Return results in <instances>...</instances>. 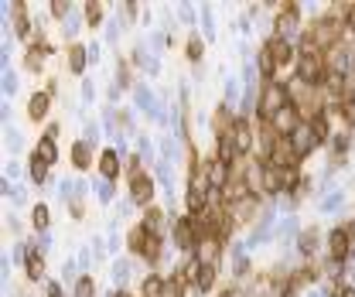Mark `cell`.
I'll use <instances>...</instances> for the list:
<instances>
[{"label":"cell","mask_w":355,"mask_h":297,"mask_svg":"<svg viewBox=\"0 0 355 297\" xmlns=\"http://www.w3.org/2000/svg\"><path fill=\"white\" fill-rule=\"evenodd\" d=\"M283 106H290V89H287L283 82H277V79H273V82H266L263 89H260L257 116L270 123V120H273V116H277V113H280Z\"/></svg>","instance_id":"obj_1"},{"label":"cell","mask_w":355,"mask_h":297,"mask_svg":"<svg viewBox=\"0 0 355 297\" xmlns=\"http://www.w3.org/2000/svg\"><path fill=\"white\" fill-rule=\"evenodd\" d=\"M342 31H345V24L338 21V17H332V14H321L314 24H311V38L318 41V48L325 52H332V48H338V41H342Z\"/></svg>","instance_id":"obj_2"},{"label":"cell","mask_w":355,"mask_h":297,"mask_svg":"<svg viewBox=\"0 0 355 297\" xmlns=\"http://www.w3.org/2000/svg\"><path fill=\"white\" fill-rule=\"evenodd\" d=\"M325 76H328V58H321V55H297V82L321 86Z\"/></svg>","instance_id":"obj_3"},{"label":"cell","mask_w":355,"mask_h":297,"mask_svg":"<svg viewBox=\"0 0 355 297\" xmlns=\"http://www.w3.org/2000/svg\"><path fill=\"white\" fill-rule=\"evenodd\" d=\"M301 123H304V120H301V113H297L294 106H283V109L270 120V126H273V133H277V137H290Z\"/></svg>","instance_id":"obj_4"},{"label":"cell","mask_w":355,"mask_h":297,"mask_svg":"<svg viewBox=\"0 0 355 297\" xmlns=\"http://www.w3.org/2000/svg\"><path fill=\"white\" fill-rule=\"evenodd\" d=\"M202 168H205V175H208V185H212V192H226V185L233 182V168H229V164H222L219 157L205 161Z\"/></svg>","instance_id":"obj_5"},{"label":"cell","mask_w":355,"mask_h":297,"mask_svg":"<svg viewBox=\"0 0 355 297\" xmlns=\"http://www.w3.org/2000/svg\"><path fill=\"white\" fill-rule=\"evenodd\" d=\"M260 212V198L250 195V198H239V201H233L229 205V219H233V226H246V222H253V215Z\"/></svg>","instance_id":"obj_6"},{"label":"cell","mask_w":355,"mask_h":297,"mask_svg":"<svg viewBox=\"0 0 355 297\" xmlns=\"http://www.w3.org/2000/svg\"><path fill=\"white\" fill-rule=\"evenodd\" d=\"M151 198H154V178H151V175H137V178H130V201H133V205L151 208Z\"/></svg>","instance_id":"obj_7"},{"label":"cell","mask_w":355,"mask_h":297,"mask_svg":"<svg viewBox=\"0 0 355 297\" xmlns=\"http://www.w3.org/2000/svg\"><path fill=\"white\" fill-rule=\"evenodd\" d=\"M297 24H301V7H297V3H287V7L277 14V24H273V28H277L280 38L290 41V34L297 31Z\"/></svg>","instance_id":"obj_8"},{"label":"cell","mask_w":355,"mask_h":297,"mask_svg":"<svg viewBox=\"0 0 355 297\" xmlns=\"http://www.w3.org/2000/svg\"><path fill=\"white\" fill-rule=\"evenodd\" d=\"M290 144H294V154H297V161L301 157H308L314 147H318V140H314V130H311V123H301L294 133H290Z\"/></svg>","instance_id":"obj_9"},{"label":"cell","mask_w":355,"mask_h":297,"mask_svg":"<svg viewBox=\"0 0 355 297\" xmlns=\"http://www.w3.org/2000/svg\"><path fill=\"white\" fill-rule=\"evenodd\" d=\"M263 52L277 62V65H287V62H294V45L287 41V38H280V34H273V38H266Z\"/></svg>","instance_id":"obj_10"},{"label":"cell","mask_w":355,"mask_h":297,"mask_svg":"<svg viewBox=\"0 0 355 297\" xmlns=\"http://www.w3.org/2000/svg\"><path fill=\"white\" fill-rule=\"evenodd\" d=\"M270 164H273V168H294V164H297V154H294L290 137H277L273 154H270Z\"/></svg>","instance_id":"obj_11"},{"label":"cell","mask_w":355,"mask_h":297,"mask_svg":"<svg viewBox=\"0 0 355 297\" xmlns=\"http://www.w3.org/2000/svg\"><path fill=\"white\" fill-rule=\"evenodd\" d=\"M175 243H178V250H184V253L198 250V239H195V229H191V215L175 219Z\"/></svg>","instance_id":"obj_12"},{"label":"cell","mask_w":355,"mask_h":297,"mask_svg":"<svg viewBox=\"0 0 355 297\" xmlns=\"http://www.w3.org/2000/svg\"><path fill=\"white\" fill-rule=\"evenodd\" d=\"M233 144H236V151L239 154H250L253 147H257V133H253V126L246 123V120H236V126H233Z\"/></svg>","instance_id":"obj_13"},{"label":"cell","mask_w":355,"mask_h":297,"mask_svg":"<svg viewBox=\"0 0 355 297\" xmlns=\"http://www.w3.org/2000/svg\"><path fill=\"white\" fill-rule=\"evenodd\" d=\"M328 256H332V260H338V263H345V260L352 256V250H349V239H345L342 226H335V229L328 232Z\"/></svg>","instance_id":"obj_14"},{"label":"cell","mask_w":355,"mask_h":297,"mask_svg":"<svg viewBox=\"0 0 355 297\" xmlns=\"http://www.w3.org/2000/svg\"><path fill=\"white\" fill-rule=\"evenodd\" d=\"M283 192H287V178H283V168L263 164V195H283Z\"/></svg>","instance_id":"obj_15"},{"label":"cell","mask_w":355,"mask_h":297,"mask_svg":"<svg viewBox=\"0 0 355 297\" xmlns=\"http://www.w3.org/2000/svg\"><path fill=\"white\" fill-rule=\"evenodd\" d=\"M219 256H222V243L215 236L205 239V243H198V250H195V260L205 263V267H219Z\"/></svg>","instance_id":"obj_16"},{"label":"cell","mask_w":355,"mask_h":297,"mask_svg":"<svg viewBox=\"0 0 355 297\" xmlns=\"http://www.w3.org/2000/svg\"><path fill=\"white\" fill-rule=\"evenodd\" d=\"M24 270H28V280H41L45 277V256L38 246H28V256H24Z\"/></svg>","instance_id":"obj_17"},{"label":"cell","mask_w":355,"mask_h":297,"mask_svg":"<svg viewBox=\"0 0 355 297\" xmlns=\"http://www.w3.org/2000/svg\"><path fill=\"white\" fill-rule=\"evenodd\" d=\"M48 55H52V48L41 41V45H31L28 48V55H24V65L31 69V72H41L45 69V62H48Z\"/></svg>","instance_id":"obj_18"},{"label":"cell","mask_w":355,"mask_h":297,"mask_svg":"<svg viewBox=\"0 0 355 297\" xmlns=\"http://www.w3.org/2000/svg\"><path fill=\"white\" fill-rule=\"evenodd\" d=\"M86 62H89V48L86 45H69V58H65L69 72H72V76H83Z\"/></svg>","instance_id":"obj_19"},{"label":"cell","mask_w":355,"mask_h":297,"mask_svg":"<svg viewBox=\"0 0 355 297\" xmlns=\"http://www.w3.org/2000/svg\"><path fill=\"white\" fill-rule=\"evenodd\" d=\"M314 250H318V226H308V229L297 232V253L301 256H314Z\"/></svg>","instance_id":"obj_20"},{"label":"cell","mask_w":355,"mask_h":297,"mask_svg":"<svg viewBox=\"0 0 355 297\" xmlns=\"http://www.w3.org/2000/svg\"><path fill=\"white\" fill-rule=\"evenodd\" d=\"M215 157H219L222 164H229V168L236 164V157H239V151H236V144H233V137H229V133L215 140Z\"/></svg>","instance_id":"obj_21"},{"label":"cell","mask_w":355,"mask_h":297,"mask_svg":"<svg viewBox=\"0 0 355 297\" xmlns=\"http://www.w3.org/2000/svg\"><path fill=\"white\" fill-rule=\"evenodd\" d=\"M99 175H103L106 182H113V178L120 175V154H116V151H103V154H99Z\"/></svg>","instance_id":"obj_22"},{"label":"cell","mask_w":355,"mask_h":297,"mask_svg":"<svg viewBox=\"0 0 355 297\" xmlns=\"http://www.w3.org/2000/svg\"><path fill=\"white\" fill-rule=\"evenodd\" d=\"M48 102H52L48 93H34V96L28 99V116H31L34 123H41V120L48 116Z\"/></svg>","instance_id":"obj_23"},{"label":"cell","mask_w":355,"mask_h":297,"mask_svg":"<svg viewBox=\"0 0 355 297\" xmlns=\"http://www.w3.org/2000/svg\"><path fill=\"white\" fill-rule=\"evenodd\" d=\"M140 226L151 232V236H161V229H164V212L158 208V205H151L147 212H144V219H140Z\"/></svg>","instance_id":"obj_24"},{"label":"cell","mask_w":355,"mask_h":297,"mask_svg":"<svg viewBox=\"0 0 355 297\" xmlns=\"http://www.w3.org/2000/svg\"><path fill=\"white\" fill-rule=\"evenodd\" d=\"M72 164H76L79 171H86L89 164H92V147H89L86 140H76V144H72Z\"/></svg>","instance_id":"obj_25"},{"label":"cell","mask_w":355,"mask_h":297,"mask_svg":"<svg viewBox=\"0 0 355 297\" xmlns=\"http://www.w3.org/2000/svg\"><path fill=\"white\" fill-rule=\"evenodd\" d=\"M14 34H17V38H28V34H31V21H28V7H24V3H14Z\"/></svg>","instance_id":"obj_26"},{"label":"cell","mask_w":355,"mask_h":297,"mask_svg":"<svg viewBox=\"0 0 355 297\" xmlns=\"http://www.w3.org/2000/svg\"><path fill=\"white\" fill-rule=\"evenodd\" d=\"M311 130H314V140H318V144L332 140V123H328V113H318V116L311 120Z\"/></svg>","instance_id":"obj_27"},{"label":"cell","mask_w":355,"mask_h":297,"mask_svg":"<svg viewBox=\"0 0 355 297\" xmlns=\"http://www.w3.org/2000/svg\"><path fill=\"white\" fill-rule=\"evenodd\" d=\"M34 154H38V157H41L45 164H55V161H58V147H55V140H52V137H41V140H38V151H34Z\"/></svg>","instance_id":"obj_28"},{"label":"cell","mask_w":355,"mask_h":297,"mask_svg":"<svg viewBox=\"0 0 355 297\" xmlns=\"http://www.w3.org/2000/svg\"><path fill=\"white\" fill-rule=\"evenodd\" d=\"M147 239H151V232H147L144 226H133V229H130V236H127V246H130L133 253H144Z\"/></svg>","instance_id":"obj_29"},{"label":"cell","mask_w":355,"mask_h":297,"mask_svg":"<svg viewBox=\"0 0 355 297\" xmlns=\"http://www.w3.org/2000/svg\"><path fill=\"white\" fill-rule=\"evenodd\" d=\"M215 274H219V267H205L202 263V270H198V280H195V291H212L215 287Z\"/></svg>","instance_id":"obj_30"},{"label":"cell","mask_w":355,"mask_h":297,"mask_svg":"<svg viewBox=\"0 0 355 297\" xmlns=\"http://www.w3.org/2000/svg\"><path fill=\"white\" fill-rule=\"evenodd\" d=\"M164 277H158V274H151V277H144V284H140V294L144 297H161L164 294Z\"/></svg>","instance_id":"obj_31"},{"label":"cell","mask_w":355,"mask_h":297,"mask_svg":"<svg viewBox=\"0 0 355 297\" xmlns=\"http://www.w3.org/2000/svg\"><path fill=\"white\" fill-rule=\"evenodd\" d=\"M48 168H52V164H45V161L34 154V157H31V182H34V185H45V182H48Z\"/></svg>","instance_id":"obj_32"},{"label":"cell","mask_w":355,"mask_h":297,"mask_svg":"<svg viewBox=\"0 0 355 297\" xmlns=\"http://www.w3.org/2000/svg\"><path fill=\"white\" fill-rule=\"evenodd\" d=\"M48 219H52L48 205H34V208H31V222H34L38 232H48Z\"/></svg>","instance_id":"obj_33"},{"label":"cell","mask_w":355,"mask_h":297,"mask_svg":"<svg viewBox=\"0 0 355 297\" xmlns=\"http://www.w3.org/2000/svg\"><path fill=\"white\" fill-rule=\"evenodd\" d=\"M202 52H205V41H202L198 34H191V38H188V45H184V55L198 65V62H202Z\"/></svg>","instance_id":"obj_34"},{"label":"cell","mask_w":355,"mask_h":297,"mask_svg":"<svg viewBox=\"0 0 355 297\" xmlns=\"http://www.w3.org/2000/svg\"><path fill=\"white\" fill-rule=\"evenodd\" d=\"M83 17H86L89 28H99V24H103V3H96V0L86 3V7H83Z\"/></svg>","instance_id":"obj_35"},{"label":"cell","mask_w":355,"mask_h":297,"mask_svg":"<svg viewBox=\"0 0 355 297\" xmlns=\"http://www.w3.org/2000/svg\"><path fill=\"white\" fill-rule=\"evenodd\" d=\"M257 69H260V76H263L266 82H273V72H277V62L266 55V52H260L257 55Z\"/></svg>","instance_id":"obj_36"},{"label":"cell","mask_w":355,"mask_h":297,"mask_svg":"<svg viewBox=\"0 0 355 297\" xmlns=\"http://www.w3.org/2000/svg\"><path fill=\"white\" fill-rule=\"evenodd\" d=\"M72 297H96V280H92L89 274H83V277L76 280V291H72Z\"/></svg>","instance_id":"obj_37"},{"label":"cell","mask_w":355,"mask_h":297,"mask_svg":"<svg viewBox=\"0 0 355 297\" xmlns=\"http://www.w3.org/2000/svg\"><path fill=\"white\" fill-rule=\"evenodd\" d=\"M147 263H158L161 260V236H151L147 239V246H144V253H140Z\"/></svg>","instance_id":"obj_38"},{"label":"cell","mask_w":355,"mask_h":297,"mask_svg":"<svg viewBox=\"0 0 355 297\" xmlns=\"http://www.w3.org/2000/svg\"><path fill=\"white\" fill-rule=\"evenodd\" d=\"M130 270H133L130 260H116V263H113V280H116V284H127V280H130Z\"/></svg>","instance_id":"obj_39"},{"label":"cell","mask_w":355,"mask_h":297,"mask_svg":"<svg viewBox=\"0 0 355 297\" xmlns=\"http://www.w3.org/2000/svg\"><path fill=\"white\" fill-rule=\"evenodd\" d=\"M349 147H352V140H349L345 133H335V137H332V151H335V157H342Z\"/></svg>","instance_id":"obj_40"},{"label":"cell","mask_w":355,"mask_h":297,"mask_svg":"<svg viewBox=\"0 0 355 297\" xmlns=\"http://www.w3.org/2000/svg\"><path fill=\"white\" fill-rule=\"evenodd\" d=\"M342 201H345V192H332L328 198H321V212H335Z\"/></svg>","instance_id":"obj_41"},{"label":"cell","mask_w":355,"mask_h":297,"mask_svg":"<svg viewBox=\"0 0 355 297\" xmlns=\"http://www.w3.org/2000/svg\"><path fill=\"white\" fill-rule=\"evenodd\" d=\"M3 93H7V96L17 93V76L10 72V65H3Z\"/></svg>","instance_id":"obj_42"},{"label":"cell","mask_w":355,"mask_h":297,"mask_svg":"<svg viewBox=\"0 0 355 297\" xmlns=\"http://www.w3.org/2000/svg\"><path fill=\"white\" fill-rule=\"evenodd\" d=\"M229 102H233V106L239 102V79H229V82H226V106H229Z\"/></svg>","instance_id":"obj_43"},{"label":"cell","mask_w":355,"mask_h":297,"mask_svg":"<svg viewBox=\"0 0 355 297\" xmlns=\"http://www.w3.org/2000/svg\"><path fill=\"white\" fill-rule=\"evenodd\" d=\"M96 195H99V201H113V182H96Z\"/></svg>","instance_id":"obj_44"},{"label":"cell","mask_w":355,"mask_h":297,"mask_svg":"<svg viewBox=\"0 0 355 297\" xmlns=\"http://www.w3.org/2000/svg\"><path fill=\"white\" fill-rule=\"evenodd\" d=\"M52 14H55L58 21H69V17H72V7H69L65 0H55V3H52Z\"/></svg>","instance_id":"obj_45"},{"label":"cell","mask_w":355,"mask_h":297,"mask_svg":"<svg viewBox=\"0 0 355 297\" xmlns=\"http://www.w3.org/2000/svg\"><path fill=\"white\" fill-rule=\"evenodd\" d=\"M277 232H280V236H294V232H297V219H294V215H287V219H280V226H277Z\"/></svg>","instance_id":"obj_46"},{"label":"cell","mask_w":355,"mask_h":297,"mask_svg":"<svg viewBox=\"0 0 355 297\" xmlns=\"http://www.w3.org/2000/svg\"><path fill=\"white\" fill-rule=\"evenodd\" d=\"M342 232H345V239H349V250H352V256H355V219L342 222Z\"/></svg>","instance_id":"obj_47"},{"label":"cell","mask_w":355,"mask_h":297,"mask_svg":"<svg viewBox=\"0 0 355 297\" xmlns=\"http://www.w3.org/2000/svg\"><path fill=\"white\" fill-rule=\"evenodd\" d=\"M158 178H161L164 185H171V164H168V161H161V164H158Z\"/></svg>","instance_id":"obj_48"},{"label":"cell","mask_w":355,"mask_h":297,"mask_svg":"<svg viewBox=\"0 0 355 297\" xmlns=\"http://www.w3.org/2000/svg\"><path fill=\"white\" fill-rule=\"evenodd\" d=\"M178 17H181L184 24H191V21H195V10H191V7H178Z\"/></svg>","instance_id":"obj_49"},{"label":"cell","mask_w":355,"mask_h":297,"mask_svg":"<svg viewBox=\"0 0 355 297\" xmlns=\"http://www.w3.org/2000/svg\"><path fill=\"white\" fill-rule=\"evenodd\" d=\"M202 24H205V38H212V10H202Z\"/></svg>","instance_id":"obj_50"},{"label":"cell","mask_w":355,"mask_h":297,"mask_svg":"<svg viewBox=\"0 0 355 297\" xmlns=\"http://www.w3.org/2000/svg\"><path fill=\"white\" fill-rule=\"evenodd\" d=\"M62 277H65V280H79V277H76V263H72V260L62 267Z\"/></svg>","instance_id":"obj_51"},{"label":"cell","mask_w":355,"mask_h":297,"mask_svg":"<svg viewBox=\"0 0 355 297\" xmlns=\"http://www.w3.org/2000/svg\"><path fill=\"white\" fill-rule=\"evenodd\" d=\"M161 151H164V161L175 157V144H171V140H161Z\"/></svg>","instance_id":"obj_52"},{"label":"cell","mask_w":355,"mask_h":297,"mask_svg":"<svg viewBox=\"0 0 355 297\" xmlns=\"http://www.w3.org/2000/svg\"><path fill=\"white\" fill-rule=\"evenodd\" d=\"M133 14H137V0H127L123 3V17H133Z\"/></svg>","instance_id":"obj_53"},{"label":"cell","mask_w":355,"mask_h":297,"mask_svg":"<svg viewBox=\"0 0 355 297\" xmlns=\"http://www.w3.org/2000/svg\"><path fill=\"white\" fill-rule=\"evenodd\" d=\"M92 99V82H83V102H89Z\"/></svg>","instance_id":"obj_54"},{"label":"cell","mask_w":355,"mask_h":297,"mask_svg":"<svg viewBox=\"0 0 355 297\" xmlns=\"http://www.w3.org/2000/svg\"><path fill=\"white\" fill-rule=\"evenodd\" d=\"M48 297H62V287H58V284H48Z\"/></svg>","instance_id":"obj_55"},{"label":"cell","mask_w":355,"mask_h":297,"mask_svg":"<svg viewBox=\"0 0 355 297\" xmlns=\"http://www.w3.org/2000/svg\"><path fill=\"white\" fill-rule=\"evenodd\" d=\"M345 31H352V34H355V10L349 14V21H345Z\"/></svg>","instance_id":"obj_56"},{"label":"cell","mask_w":355,"mask_h":297,"mask_svg":"<svg viewBox=\"0 0 355 297\" xmlns=\"http://www.w3.org/2000/svg\"><path fill=\"white\" fill-rule=\"evenodd\" d=\"M219 297H246V294H243V291H222Z\"/></svg>","instance_id":"obj_57"},{"label":"cell","mask_w":355,"mask_h":297,"mask_svg":"<svg viewBox=\"0 0 355 297\" xmlns=\"http://www.w3.org/2000/svg\"><path fill=\"white\" fill-rule=\"evenodd\" d=\"M113 297H130V294H127V291H116V294H113Z\"/></svg>","instance_id":"obj_58"}]
</instances>
